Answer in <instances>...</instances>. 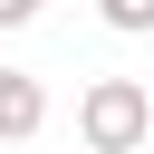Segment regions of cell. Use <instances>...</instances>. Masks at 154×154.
<instances>
[{"label":"cell","mask_w":154,"mask_h":154,"mask_svg":"<svg viewBox=\"0 0 154 154\" xmlns=\"http://www.w3.org/2000/svg\"><path fill=\"white\" fill-rule=\"evenodd\" d=\"M96 10H106V29H125V38L154 29V0H96Z\"/></svg>","instance_id":"cell-3"},{"label":"cell","mask_w":154,"mask_h":154,"mask_svg":"<svg viewBox=\"0 0 154 154\" xmlns=\"http://www.w3.org/2000/svg\"><path fill=\"white\" fill-rule=\"evenodd\" d=\"M38 125H48V87L29 67H0V144H29Z\"/></svg>","instance_id":"cell-2"},{"label":"cell","mask_w":154,"mask_h":154,"mask_svg":"<svg viewBox=\"0 0 154 154\" xmlns=\"http://www.w3.org/2000/svg\"><path fill=\"white\" fill-rule=\"evenodd\" d=\"M77 144L87 154H144L154 144V96L135 77H87L77 96Z\"/></svg>","instance_id":"cell-1"},{"label":"cell","mask_w":154,"mask_h":154,"mask_svg":"<svg viewBox=\"0 0 154 154\" xmlns=\"http://www.w3.org/2000/svg\"><path fill=\"white\" fill-rule=\"evenodd\" d=\"M38 19V0H0V29H29Z\"/></svg>","instance_id":"cell-4"}]
</instances>
